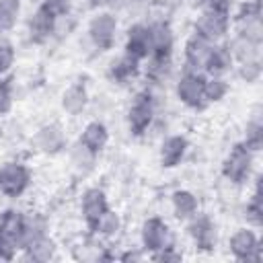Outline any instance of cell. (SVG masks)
<instances>
[{"label":"cell","instance_id":"obj_5","mask_svg":"<svg viewBox=\"0 0 263 263\" xmlns=\"http://www.w3.org/2000/svg\"><path fill=\"white\" fill-rule=\"evenodd\" d=\"M31 183V171L23 162H4L0 166V193L6 197H21Z\"/></svg>","mask_w":263,"mask_h":263},{"label":"cell","instance_id":"obj_3","mask_svg":"<svg viewBox=\"0 0 263 263\" xmlns=\"http://www.w3.org/2000/svg\"><path fill=\"white\" fill-rule=\"evenodd\" d=\"M203 84H205V76L197 70H187L185 74H181L175 92L177 99L189 107V109H203L208 103L203 99Z\"/></svg>","mask_w":263,"mask_h":263},{"label":"cell","instance_id":"obj_28","mask_svg":"<svg viewBox=\"0 0 263 263\" xmlns=\"http://www.w3.org/2000/svg\"><path fill=\"white\" fill-rule=\"evenodd\" d=\"M18 12H21L18 0H0V33H6L16 25Z\"/></svg>","mask_w":263,"mask_h":263},{"label":"cell","instance_id":"obj_33","mask_svg":"<svg viewBox=\"0 0 263 263\" xmlns=\"http://www.w3.org/2000/svg\"><path fill=\"white\" fill-rule=\"evenodd\" d=\"M41 6H45V8L58 18V16H64V14L70 12V8H72V0H43Z\"/></svg>","mask_w":263,"mask_h":263},{"label":"cell","instance_id":"obj_29","mask_svg":"<svg viewBox=\"0 0 263 263\" xmlns=\"http://www.w3.org/2000/svg\"><path fill=\"white\" fill-rule=\"evenodd\" d=\"M242 144H245L249 150H253V152H259V150L263 148V123H261L257 117H253V119L247 123Z\"/></svg>","mask_w":263,"mask_h":263},{"label":"cell","instance_id":"obj_27","mask_svg":"<svg viewBox=\"0 0 263 263\" xmlns=\"http://www.w3.org/2000/svg\"><path fill=\"white\" fill-rule=\"evenodd\" d=\"M228 82L222 76H210L203 84V99L205 103H218L228 95Z\"/></svg>","mask_w":263,"mask_h":263},{"label":"cell","instance_id":"obj_10","mask_svg":"<svg viewBox=\"0 0 263 263\" xmlns=\"http://www.w3.org/2000/svg\"><path fill=\"white\" fill-rule=\"evenodd\" d=\"M80 210H82V218L86 222V226L90 230L97 228L99 220L107 214L109 203H107V195L103 189L99 187H90L82 193V201H80Z\"/></svg>","mask_w":263,"mask_h":263},{"label":"cell","instance_id":"obj_35","mask_svg":"<svg viewBox=\"0 0 263 263\" xmlns=\"http://www.w3.org/2000/svg\"><path fill=\"white\" fill-rule=\"evenodd\" d=\"M154 261H181L183 259V255L181 253H177L173 247H166V249H160V251H156V253H152L150 255Z\"/></svg>","mask_w":263,"mask_h":263},{"label":"cell","instance_id":"obj_11","mask_svg":"<svg viewBox=\"0 0 263 263\" xmlns=\"http://www.w3.org/2000/svg\"><path fill=\"white\" fill-rule=\"evenodd\" d=\"M230 253L238 261H259V236L251 228H238L228 240Z\"/></svg>","mask_w":263,"mask_h":263},{"label":"cell","instance_id":"obj_9","mask_svg":"<svg viewBox=\"0 0 263 263\" xmlns=\"http://www.w3.org/2000/svg\"><path fill=\"white\" fill-rule=\"evenodd\" d=\"M150 29V60H160V62H171V53H173V45H175V37H173V29L168 27V23L164 21H156L152 25H148Z\"/></svg>","mask_w":263,"mask_h":263},{"label":"cell","instance_id":"obj_37","mask_svg":"<svg viewBox=\"0 0 263 263\" xmlns=\"http://www.w3.org/2000/svg\"><path fill=\"white\" fill-rule=\"evenodd\" d=\"M121 259H123V261H129V259H142V255H140V253H125V255H121Z\"/></svg>","mask_w":263,"mask_h":263},{"label":"cell","instance_id":"obj_18","mask_svg":"<svg viewBox=\"0 0 263 263\" xmlns=\"http://www.w3.org/2000/svg\"><path fill=\"white\" fill-rule=\"evenodd\" d=\"M212 45L210 41H205L203 37H199L197 33H193L187 41H185V62L189 66V70H203L205 62H208V55L212 51Z\"/></svg>","mask_w":263,"mask_h":263},{"label":"cell","instance_id":"obj_38","mask_svg":"<svg viewBox=\"0 0 263 263\" xmlns=\"http://www.w3.org/2000/svg\"><path fill=\"white\" fill-rule=\"evenodd\" d=\"M105 2H109V0H88L90 6H99V4H105Z\"/></svg>","mask_w":263,"mask_h":263},{"label":"cell","instance_id":"obj_8","mask_svg":"<svg viewBox=\"0 0 263 263\" xmlns=\"http://www.w3.org/2000/svg\"><path fill=\"white\" fill-rule=\"evenodd\" d=\"M140 238H142V247L152 255L160 249H166V247H173V236H171V228L166 226L164 220L160 218H148L144 224H142V230H140Z\"/></svg>","mask_w":263,"mask_h":263},{"label":"cell","instance_id":"obj_13","mask_svg":"<svg viewBox=\"0 0 263 263\" xmlns=\"http://www.w3.org/2000/svg\"><path fill=\"white\" fill-rule=\"evenodd\" d=\"M187 232L191 236V240L195 242L197 249L201 251H210L216 245V224L205 216V214H195L193 218H189V226Z\"/></svg>","mask_w":263,"mask_h":263},{"label":"cell","instance_id":"obj_14","mask_svg":"<svg viewBox=\"0 0 263 263\" xmlns=\"http://www.w3.org/2000/svg\"><path fill=\"white\" fill-rule=\"evenodd\" d=\"M25 228L27 218L16 210H6L0 214V236L12 242L16 249L25 247Z\"/></svg>","mask_w":263,"mask_h":263},{"label":"cell","instance_id":"obj_31","mask_svg":"<svg viewBox=\"0 0 263 263\" xmlns=\"http://www.w3.org/2000/svg\"><path fill=\"white\" fill-rule=\"evenodd\" d=\"M14 58H16V53H14L12 43H8V41H0V76H4V74L12 68Z\"/></svg>","mask_w":263,"mask_h":263},{"label":"cell","instance_id":"obj_36","mask_svg":"<svg viewBox=\"0 0 263 263\" xmlns=\"http://www.w3.org/2000/svg\"><path fill=\"white\" fill-rule=\"evenodd\" d=\"M189 4L191 6H195V8H208V4H210V0H189Z\"/></svg>","mask_w":263,"mask_h":263},{"label":"cell","instance_id":"obj_25","mask_svg":"<svg viewBox=\"0 0 263 263\" xmlns=\"http://www.w3.org/2000/svg\"><path fill=\"white\" fill-rule=\"evenodd\" d=\"M25 251H27V257L33 259V261H49V259L55 257V245H53V240L47 238L45 234L33 238V240L25 247Z\"/></svg>","mask_w":263,"mask_h":263},{"label":"cell","instance_id":"obj_22","mask_svg":"<svg viewBox=\"0 0 263 263\" xmlns=\"http://www.w3.org/2000/svg\"><path fill=\"white\" fill-rule=\"evenodd\" d=\"M88 105V90L82 82L70 84L62 95V109L68 115H80Z\"/></svg>","mask_w":263,"mask_h":263},{"label":"cell","instance_id":"obj_21","mask_svg":"<svg viewBox=\"0 0 263 263\" xmlns=\"http://www.w3.org/2000/svg\"><path fill=\"white\" fill-rule=\"evenodd\" d=\"M234 60H232V53L228 49V45H218L214 43L212 45V51L208 55V62L203 66V70L210 74V76H224L226 72H230Z\"/></svg>","mask_w":263,"mask_h":263},{"label":"cell","instance_id":"obj_17","mask_svg":"<svg viewBox=\"0 0 263 263\" xmlns=\"http://www.w3.org/2000/svg\"><path fill=\"white\" fill-rule=\"evenodd\" d=\"M53 29H55V16L45 6H39L29 18V37H31V41H35V43L47 41L49 35L53 33Z\"/></svg>","mask_w":263,"mask_h":263},{"label":"cell","instance_id":"obj_2","mask_svg":"<svg viewBox=\"0 0 263 263\" xmlns=\"http://www.w3.org/2000/svg\"><path fill=\"white\" fill-rule=\"evenodd\" d=\"M230 29V10L203 8L195 21V33L210 43H220Z\"/></svg>","mask_w":263,"mask_h":263},{"label":"cell","instance_id":"obj_7","mask_svg":"<svg viewBox=\"0 0 263 263\" xmlns=\"http://www.w3.org/2000/svg\"><path fill=\"white\" fill-rule=\"evenodd\" d=\"M154 119V101L150 92H138L129 111H127V127L132 136H142L152 125Z\"/></svg>","mask_w":263,"mask_h":263},{"label":"cell","instance_id":"obj_15","mask_svg":"<svg viewBox=\"0 0 263 263\" xmlns=\"http://www.w3.org/2000/svg\"><path fill=\"white\" fill-rule=\"evenodd\" d=\"M35 148L43 154H58L66 148V136L60 125L47 123L41 125L35 134Z\"/></svg>","mask_w":263,"mask_h":263},{"label":"cell","instance_id":"obj_20","mask_svg":"<svg viewBox=\"0 0 263 263\" xmlns=\"http://www.w3.org/2000/svg\"><path fill=\"white\" fill-rule=\"evenodd\" d=\"M138 70H140V62L123 53L121 58L111 62V66L107 70V76L115 84H127L129 80H134L138 76Z\"/></svg>","mask_w":263,"mask_h":263},{"label":"cell","instance_id":"obj_12","mask_svg":"<svg viewBox=\"0 0 263 263\" xmlns=\"http://www.w3.org/2000/svg\"><path fill=\"white\" fill-rule=\"evenodd\" d=\"M150 29L144 23H136L127 29L125 35V55L142 62L146 58H150Z\"/></svg>","mask_w":263,"mask_h":263},{"label":"cell","instance_id":"obj_19","mask_svg":"<svg viewBox=\"0 0 263 263\" xmlns=\"http://www.w3.org/2000/svg\"><path fill=\"white\" fill-rule=\"evenodd\" d=\"M109 142V129L103 121H88L78 138V144H82L92 154H99Z\"/></svg>","mask_w":263,"mask_h":263},{"label":"cell","instance_id":"obj_34","mask_svg":"<svg viewBox=\"0 0 263 263\" xmlns=\"http://www.w3.org/2000/svg\"><path fill=\"white\" fill-rule=\"evenodd\" d=\"M12 107V92H10V84L0 76V115L8 113Z\"/></svg>","mask_w":263,"mask_h":263},{"label":"cell","instance_id":"obj_24","mask_svg":"<svg viewBox=\"0 0 263 263\" xmlns=\"http://www.w3.org/2000/svg\"><path fill=\"white\" fill-rule=\"evenodd\" d=\"M232 60H236L238 64H247V62H261V43L249 41L245 37H234L232 43L228 45Z\"/></svg>","mask_w":263,"mask_h":263},{"label":"cell","instance_id":"obj_6","mask_svg":"<svg viewBox=\"0 0 263 263\" xmlns=\"http://www.w3.org/2000/svg\"><path fill=\"white\" fill-rule=\"evenodd\" d=\"M117 18L111 12H97L88 23V39L99 51H109L115 45Z\"/></svg>","mask_w":263,"mask_h":263},{"label":"cell","instance_id":"obj_16","mask_svg":"<svg viewBox=\"0 0 263 263\" xmlns=\"http://www.w3.org/2000/svg\"><path fill=\"white\" fill-rule=\"evenodd\" d=\"M187 148H189V142H187L185 136L175 134V136L164 138L162 144H160V154H158L160 156V164L164 168H175L185 158Z\"/></svg>","mask_w":263,"mask_h":263},{"label":"cell","instance_id":"obj_30","mask_svg":"<svg viewBox=\"0 0 263 263\" xmlns=\"http://www.w3.org/2000/svg\"><path fill=\"white\" fill-rule=\"evenodd\" d=\"M119 226H121L119 216H117L115 212L107 210V214H105V216L99 220V224H97L95 232H99V234H103V236H113V234H117Z\"/></svg>","mask_w":263,"mask_h":263},{"label":"cell","instance_id":"obj_26","mask_svg":"<svg viewBox=\"0 0 263 263\" xmlns=\"http://www.w3.org/2000/svg\"><path fill=\"white\" fill-rule=\"evenodd\" d=\"M261 197H263L261 195V179H257V189H255V193L251 195V199L245 208V218L255 228H259L261 222H263V201H261Z\"/></svg>","mask_w":263,"mask_h":263},{"label":"cell","instance_id":"obj_4","mask_svg":"<svg viewBox=\"0 0 263 263\" xmlns=\"http://www.w3.org/2000/svg\"><path fill=\"white\" fill-rule=\"evenodd\" d=\"M236 35L255 43H263V21H261V2H245L236 14Z\"/></svg>","mask_w":263,"mask_h":263},{"label":"cell","instance_id":"obj_23","mask_svg":"<svg viewBox=\"0 0 263 263\" xmlns=\"http://www.w3.org/2000/svg\"><path fill=\"white\" fill-rule=\"evenodd\" d=\"M171 205H173V214L177 220H183L187 222L189 218H193L197 212H199V203H197V197L187 191V189H177L173 195H171Z\"/></svg>","mask_w":263,"mask_h":263},{"label":"cell","instance_id":"obj_1","mask_svg":"<svg viewBox=\"0 0 263 263\" xmlns=\"http://www.w3.org/2000/svg\"><path fill=\"white\" fill-rule=\"evenodd\" d=\"M253 162H255V152L249 150L242 142L234 144L222 162V175L234 185L247 183L253 173Z\"/></svg>","mask_w":263,"mask_h":263},{"label":"cell","instance_id":"obj_32","mask_svg":"<svg viewBox=\"0 0 263 263\" xmlns=\"http://www.w3.org/2000/svg\"><path fill=\"white\" fill-rule=\"evenodd\" d=\"M238 76L247 80V84H253L261 78V62H247L238 66Z\"/></svg>","mask_w":263,"mask_h":263}]
</instances>
